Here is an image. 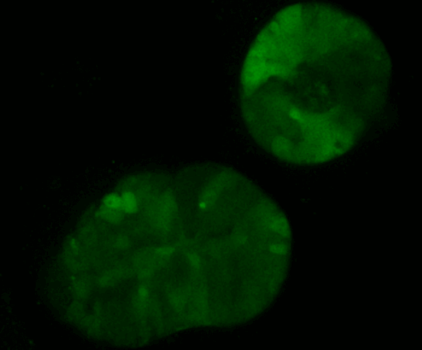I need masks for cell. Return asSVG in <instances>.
<instances>
[{"mask_svg": "<svg viewBox=\"0 0 422 350\" xmlns=\"http://www.w3.org/2000/svg\"><path fill=\"white\" fill-rule=\"evenodd\" d=\"M121 197L117 194H110L107 195L104 199V205L106 207L112 209H121Z\"/></svg>", "mask_w": 422, "mask_h": 350, "instance_id": "cell-3", "label": "cell"}, {"mask_svg": "<svg viewBox=\"0 0 422 350\" xmlns=\"http://www.w3.org/2000/svg\"><path fill=\"white\" fill-rule=\"evenodd\" d=\"M124 212L121 209H112L103 205L100 210L101 218L112 223H118L124 219Z\"/></svg>", "mask_w": 422, "mask_h": 350, "instance_id": "cell-2", "label": "cell"}, {"mask_svg": "<svg viewBox=\"0 0 422 350\" xmlns=\"http://www.w3.org/2000/svg\"><path fill=\"white\" fill-rule=\"evenodd\" d=\"M391 69L382 39L360 18L327 3L291 4L247 51L241 116L281 161L325 163L353 149L384 111Z\"/></svg>", "mask_w": 422, "mask_h": 350, "instance_id": "cell-1", "label": "cell"}]
</instances>
